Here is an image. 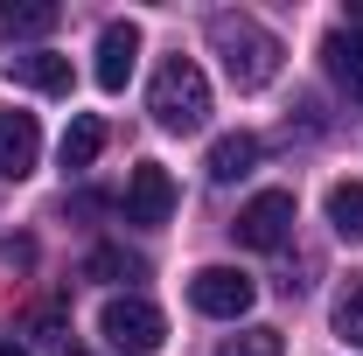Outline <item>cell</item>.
Instances as JSON below:
<instances>
[{
	"mask_svg": "<svg viewBox=\"0 0 363 356\" xmlns=\"http://www.w3.org/2000/svg\"><path fill=\"white\" fill-rule=\"evenodd\" d=\"M210 49L224 56V77L238 91H266L279 77V35L252 14H210Z\"/></svg>",
	"mask_w": 363,
	"mask_h": 356,
	"instance_id": "6da1fadb",
	"label": "cell"
},
{
	"mask_svg": "<svg viewBox=\"0 0 363 356\" xmlns=\"http://www.w3.org/2000/svg\"><path fill=\"white\" fill-rule=\"evenodd\" d=\"M147 112H154L161 133H203V119H210V77H203L189 56H168V63L154 70Z\"/></svg>",
	"mask_w": 363,
	"mask_h": 356,
	"instance_id": "7a4b0ae2",
	"label": "cell"
},
{
	"mask_svg": "<svg viewBox=\"0 0 363 356\" xmlns=\"http://www.w3.org/2000/svg\"><path fill=\"white\" fill-rule=\"evenodd\" d=\"M98 335L112 343L119 356H154L168 343V321L154 301H140V294H112L105 308H98Z\"/></svg>",
	"mask_w": 363,
	"mask_h": 356,
	"instance_id": "3957f363",
	"label": "cell"
},
{
	"mask_svg": "<svg viewBox=\"0 0 363 356\" xmlns=\"http://www.w3.org/2000/svg\"><path fill=\"white\" fill-rule=\"evenodd\" d=\"M238 245L245 252H279L286 238H294V189H259L245 210H238Z\"/></svg>",
	"mask_w": 363,
	"mask_h": 356,
	"instance_id": "277c9868",
	"label": "cell"
},
{
	"mask_svg": "<svg viewBox=\"0 0 363 356\" xmlns=\"http://www.w3.org/2000/svg\"><path fill=\"white\" fill-rule=\"evenodd\" d=\"M252 301H259V287L238 266H203L189 279V308L210 314V321H238V314H252Z\"/></svg>",
	"mask_w": 363,
	"mask_h": 356,
	"instance_id": "5b68a950",
	"label": "cell"
},
{
	"mask_svg": "<svg viewBox=\"0 0 363 356\" xmlns=\"http://www.w3.org/2000/svg\"><path fill=\"white\" fill-rule=\"evenodd\" d=\"M175 217V175L161 168V161H140L133 175H126V223H168Z\"/></svg>",
	"mask_w": 363,
	"mask_h": 356,
	"instance_id": "8992f818",
	"label": "cell"
},
{
	"mask_svg": "<svg viewBox=\"0 0 363 356\" xmlns=\"http://www.w3.org/2000/svg\"><path fill=\"white\" fill-rule=\"evenodd\" d=\"M35 154H43V126H35V112H0V182L35 175Z\"/></svg>",
	"mask_w": 363,
	"mask_h": 356,
	"instance_id": "52a82bcc",
	"label": "cell"
},
{
	"mask_svg": "<svg viewBox=\"0 0 363 356\" xmlns=\"http://www.w3.org/2000/svg\"><path fill=\"white\" fill-rule=\"evenodd\" d=\"M140 63V28L133 21H105V35H98V91H126Z\"/></svg>",
	"mask_w": 363,
	"mask_h": 356,
	"instance_id": "ba28073f",
	"label": "cell"
},
{
	"mask_svg": "<svg viewBox=\"0 0 363 356\" xmlns=\"http://www.w3.org/2000/svg\"><path fill=\"white\" fill-rule=\"evenodd\" d=\"M321 63H328L335 91H342L350 105H363V35H350V28H328V35H321Z\"/></svg>",
	"mask_w": 363,
	"mask_h": 356,
	"instance_id": "9c48e42d",
	"label": "cell"
},
{
	"mask_svg": "<svg viewBox=\"0 0 363 356\" xmlns=\"http://www.w3.org/2000/svg\"><path fill=\"white\" fill-rule=\"evenodd\" d=\"M7 77L28 91H49V98H63L70 91V56H56V49H28V56H7Z\"/></svg>",
	"mask_w": 363,
	"mask_h": 356,
	"instance_id": "30bf717a",
	"label": "cell"
},
{
	"mask_svg": "<svg viewBox=\"0 0 363 356\" xmlns=\"http://www.w3.org/2000/svg\"><path fill=\"white\" fill-rule=\"evenodd\" d=\"M49 28H56L49 0H0V43H43Z\"/></svg>",
	"mask_w": 363,
	"mask_h": 356,
	"instance_id": "8fae6325",
	"label": "cell"
},
{
	"mask_svg": "<svg viewBox=\"0 0 363 356\" xmlns=\"http://www.w3.org/2000/svg\"><path fill=\"white\" fill-rule=\"evenodd\" d=\"M252 168H259V140L252 133H224L210 147V182H245Z\"/></svg>",
	"mask_w": 363,
	"mask_h": 356,
	"instance_id": "7c38bea8",
	"label": "cell"
},
{
	"mask_svg": "<svg viewBox=\"0 0 363 356\" xmlns=\"http://www.w3.org/2000/svg\"><path fill=\"white\" fill-rule=\"evenodd\" d=\"M98 154H105V119L98 112H77L70 133H63V168H91Z\"/></svg>",
	"mask_w": 363,
	"mask_h": 356,
	"instance_id": "4fadbf2b",
	"label": "cell"
},
{
	"mask_svg": "<svg viewBox=\"0 0 363 356\" xmlns=\"http://www.w3.org/2000/svg\"><path fill=\"white\" fill-rule=\"evenodd\" d=\"M328 223H335V238L363 245V182H335L328 189Z\"/></svg>",
	"mask_w": 363,
	"mask_h": 356,
	"instance_id": "5bb4252c",
	"label": "cell"
},
{
	"mask_svg": "<svg viewBox=\"0 0 363 356\" xmlns=\"http://www.w3.org/2000/svg\"><path fill=\"white\" fill-rule=\"evenodd\" d=\"M335 335H342L350 350H363V272L335 294Z\"/></svg>",
	"mask_w": 363,
	"mask_h": 356,
	"instance_id": "9a60e30c",
	"label": "cell"
},
{
	"mask_svg": "<svg viewBox=\"0 0 363 356\" xmlns=\"http://www.w3.org/2000/svg\"><path fill=\"white\" fill-rule=\"evenodd\" d=\"M140 272L147 266H140L133 252H119V245H98V252L84 259V279H140Z\"/></svg>",
	"mask_w": 363,
	"mask_h": 356,
	"instance_id": "2e32d148",
	"label": "cell"
},
{
	"mask_svg": "<svg viewBox=\"0 0 363 356\" xmlns=\"http://www.w3.org/2000/svg\"><path fill=\"white\" fill-rule=\"evenodd\" d=\"M217 356H286V343H279V328H245V335H230Z\"/></svg>",
	"mask_w": 363,
	"mask_h": 356,
	"instance_id": "e0dca14e",
	"label": "cell"
},
{
	"mask_svg": "<svg viewBox=\"0 0 363 356\" xmlns=\"http://www.w3.org/2000/svg\"><path fill=\"white\" fill-rule=\"evenodd\" d=\"M49 343H56V356H91L84 343H70V335H49Z\"/></svg>",
	"mask_w": 363,
	"mask_h": 356,
	"instance_id": "ac0fdd59",
	"label": "cell"
},
{
	"mask_svg": "<svg viewBox=\"0 0 363 356\" xmlns=\"http://www.w3.org/2000/svg\"><path fill=\"white\" fill-rule=\"evenodd\" d=\"M0 356H28V350H14V343H0Z\"/></svg>",
	"mask_w": 363,
	"mask_h": 356,
	"instance_id": "d6986e66",
	"label": "cell"
}]
</instances>
